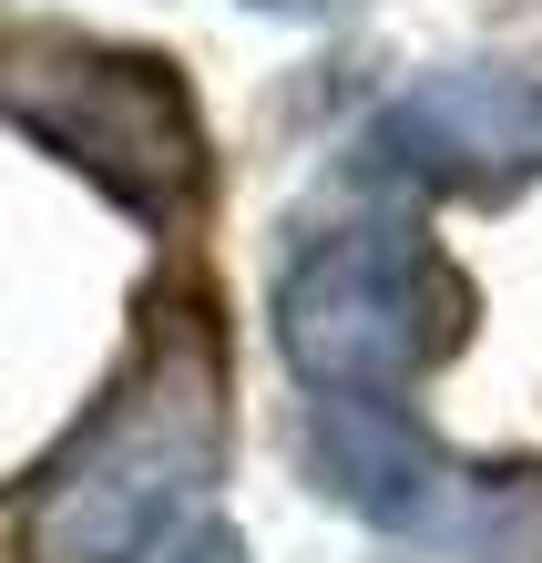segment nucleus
<instances>
[{"instance_id":"1","label":"nucleus","mask_w":542,"mask_h":563,"mask_svg":"<svg viewBox=\"0 0 542 563\" xmlns=\"http://www.w3.org/2000/svg\"><path fill=\"white\" fill-rule=\"evenodd\" d=\"M225 451V379L206 318H164L144 358L113 379V400L73 430V451L31 482L11 522V563H144Z\"/></svg>"},{"instance_id":"2","label":"nucleus","mask_w":542,"mask_h":563,"mask_svg":"<svg viewBox=\"0 0 542 563\" xmlns=\"http://www.w3.org/2000/svg\"><path fill=\"white\" fill-rule=\"evenodd\" d=\"M451 277L410 225H328L277 277V349L318 400H389L451 339Z\"/></svg>"},{"instance_id":"3","label":"nucleus","mask_w":542,"mask_h":563,"mask_svg":"<svg viewBox=\"0 0 542 563\" xmlns=\"http://www.w3.org/2000/svg\"><path fill=\"white\" fill-rule=\"evenodd\" d=\"M0 113L21 134H42L73 175H92L133 216H175L195 185V103L144 52L31 31V42L0 52Z\"/></svg>"},{"instance_id":"4","label":"nucleus","mask_w":542,"mask_h":563,"mask_svg":"<svg viewBox=\"0 0 542 563\" xmlns=\"http://www.w3.org/2000/svg\"><path fill=\"white\" fill-rule=\"evenodd\" d=\"M297 451H308V482L328 503H349L358 522H379L399 543H430L451 563H542V492L461 472L389 400H318Z\"/></svg>"},{"instance_id":"5","label":"nucleus","mask_w":542,"mask_h":563,"mask_svg":"<svg viewBox=\"0 0 542 563\" xmlns=\"http://www.w3.org/2000/svg\"><path fill=\"white\" fill-rule=\"evenodd\" d=\"M522 164H542V82L491 73V62L430 73L358 144V175L379 185H491V175H522Z\"/></svg>"},{"instance_id":"6","label":"nucleus","mask_w":542,"mask_h":563,"mask_svg":"<svg viewBox=\"0 0 542 563\" xmlns=\"http://www.w3.org/2000/svg\"><path fill=\"white\" fill-rule=\"evenodd\" d=\"M175 563H235V533H225V522H206V533H195Z\"/></svg>"}]
</instances>
